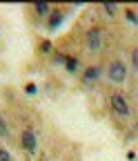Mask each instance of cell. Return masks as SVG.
<instances>
[{
  "instance_id": "13",
  "label": "cell",
  "mask_w": 138,
  "mask_h": 161,
  "mask_svg": "<svg viewBox=\"0 0 138 161\" xmlns=\"http://www.w3.org/2000/svg\"><path fill=\"white\" fill-rule=\"evenodd\" d=\"M127 18H129V20H131V23H138V18H136V16H134V14H131V11H129V14H127Z\"/></svg>"
},
{
  "instance_id": "4",
  "label": "cell",
  "mask_w": 138,
  "mask_h": 161,
  "mask_svg": "<svg viewBox=\"0 0 138 161\" xmlns=\"http://www.w3.org/2000/svg\"><path fill=\"white\" fill-rule=\"evenodd\" d=\"M20 141H23L25 152H29V154L36 152V134H33V130H25L23 136H20Z\"/></svg>"
},
{
  "instance_id": "12",
  "label": "cell",
  "mask_w": 138,
  "mask_h": 161,
  "mask_svg": "<svg viewBox=\"0 0 138 161\" xmlns=\"http://www.w3.org/2000/svg\"><path fill=\"white\" fill-rule=\"evenodd\" d=\"M25 92H27V94H36V85H27Z\"/></svg>"
},
{
  "instance_id": "10",
  "label": "cell",
  "mask_w": 138,
  "mask_h": 161,
  "mask_svg": "<svg viewBox=\"0 0 138 161\" xmlns=\"http://www.w3.org/2000/svg\"><path fill=\"white\" fill-rule=\"evenodd\" d=\"M0 161H11V154L5 148H0Z\"/></svg>"
},
{
  "instance_id": "1",
  "label": "cell",
  "mask_w": 138,
  "mask_h": 161,
  "mask_svg": "<svg viewBox=\"0 0 138 161\" xmlns=\"http://www.w3.org/2000/svg\"><path fill=\"white\" fill-rule=\"evenodd\" d=\"M127 78V67L123 60H114V63L109 65V80L111 83H123V80Z\"/></svg>"
},
{
  "instance_id": "6",
  "label": "cell",
  "mask_w": 138,
  "mask_h": 161,
  "mask_svg": "<svg viewBox=\"0 0 138 161\" xmlns=\"http://www.w3.org/2000/svg\"><path fill=\"white\" fill-rule=\"evenodd\" d=\"M98 74H100V72H98L96 67H89V69H85V80H96Z\"/></svg>"
},
{
  "instance_id": "2",
  "label": "cell",
  "mask_w": 138,
  "mask_h": 161,
  "mask_svg": "<svg viewBox=\"0 0 138 161\" xmlns=\"http://www.w3.org/2000/svg\"><path fill=\"white\" fill-rule=\"evenodd\" d=\"M111 108L118 116H129V105H127V98L123 94H114L111 96Z\"/></svg>"
},
{
  "instance_id": "8",
  "label": "cell",
  "mask_w": 138,
  "mask_h": 161,
  "mask_svg": "<svg viewBox=\"0 0 138 161\" xmlns=\"http://www.w3.org/2000/svg\"><path fill=\"white\" fill-rule=\"evenodd\" d=\"M103 9H105V11H107V14H109V16H114V14H116V9H118V7H116V5H114V3H105V5H103Z\"/></svg>"
},
{
  "instance_id": "9",
  "label": "cell",
  "mask_w": 138,
  "mask_h": 161,
  "mask_svg": "<svg viewBox=\"0 0 138 161\" xmlns=\"http://www.w3.org/2000/svg\"><path fill=\"white\" fill-rule=\"evenodd\" d=\"M131 65L138 69V47H134V49H131Z\"/></svg>"
},
{
  "instance_id": "7",
  "label": "cell",
  "mask_w": 138,
  "mask_h": 161,
  "mask_svg": "<svg viewBox=\"0 0 138 161\" xmlns=\"http://www.w3.org/2000/svg\"><path fill=\"white\" fill-rule=\"evenodd\" d=\"M7 136H9V128L5 123V119L0 116V139H7Z\"/></svg>"
},
{
  "instance_id": "3",
  "label": "cell",
  "mask_w": 138,
  "mask_h": 161,
  "mask_svg": "<svg viewBox=\"0 0 138 161\" xmlns=\"http://www.w3.org/2000/svg\"><path fill=\"white\" fill-rule=\"evenodd\" d=\"M87 45H89L91 52H98V49H100V45H103V34H100V29H98V27H91V29L87 31Z\"/></svg>"
},
{
  "instance_id": "5",
  "label": "cell",
  "mask_w": 138,
  "mask_h": 161,
  "mask_svg": "<svg viewBox=\"0 0 138 161\" xmlns=\"http://www.w3.org/2000/svg\"><path fill=\"white\" fill-rule=\"evenodd\" d=\"M33 9H36V14H38V16H45V14H49V11H51L47 3H36V5H33Z\"/></svg>"
},
{
  "instance_id": "11",
  "label": "cell",
  "mask_w": 138,
  "mask_h": 161,
  "mask_svg": "<svg viewBox=\"0 0 138 161\" xmlns=\"http://www.w3.org/2000/svg\"><path fill=\"white\" fill-rule=\"evenodd\" d=\"M65 65H67L71 72H76V67H78V65H76V58H67V60H65Z\"/></svg>"
}]
</instances>
